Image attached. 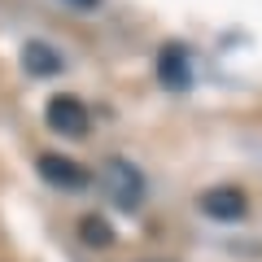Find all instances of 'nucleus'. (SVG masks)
Here are the masks:
<instances>
[{
    "mask_svg": "<svg viewBox=\"0 0 262 262\" xmlns=\"http://www.w3.org/2000/svg\"><path fill=\"white\" fill-rule=\"evenodd\" d=\"M101 184L110 188V196L118 201L122 210H136V206H140V196H144V179H140V170L131 166V162H122V158H110V162H105Z\"/></svg>",
    "mask_w": 262,
    "mask_h": 262,
    "instance_id": "f257e3e1",
    "label": "nucleus"
},
{
    "mask_svg": "<svg viewBox=\"0 0 262 262\" xmlns=\"http://www.w3.org/2000/svg\"><path fill=\"white\" fill-rule=\"evenodd\" d=\"M48 127L57 131V136H70V140H79V136H88V105L79 101V96H53L44 110Z\"/></svg>",
    "mask_w": 262,
    "mask_h": 262,
    "instance_id": "f03ea898",
    "label": "nucleus"
},
{
    "mask_svg": "<svg viewBox=\"0 0 262 262\" xmlns=\"http://www.w3.org/2000/svg\"><path fill=\"white\" fill-rule=\"evenodd\" d=\"M158 79L170 92H188V88H192V61H188L184 44H166L158 53Z\"/></svg>",
    "mask_w": 262,
    "mask_h": 262,
    "instance_id": "7ed1b4c3",
    "label": "nucleus"
},
{
    "mask_svg": "<svg viewBox=\"0 0 262 262\" xmlns=\"http://www.w3.org/2000/svg\"><path fill=\"white\" fill-rule=\"evenodd\" d=\"M39 175L53 188H83L88 184V170L79 166L75 158H61V153H44V158H39Z\"/></svg>",
    "mask_w": 262,
    "mask_h": 262,
    "instance_id": "20e7f679",
    "label": "nucleus"
},
{
    "mask_svg": "<svg viewBox=\"0 0 262 262\" xmlns=\"http://www.w3.org/2000/svg\"><path fill=\"white\" fill-rule=\"evenodd\" d=\"M201 210H206L210 219H219V223H236V219L245 214V192L241 188H210V192L201 196Z\"/></svg>",
    "mask_w": 262,
    "mask_h": 262,
    "instance_id": "39448f33",
    "label": "nucleus"
},
{
    "mask_svg": "<svg viewBox=\"0 0 262 262\" xmlns=\"http://www.w3.org/2000/svg\"><path fill=\"white\" fill-rule=\"evenodd\" d=\"M22 61H27L31 75H57V70H61V53L48 48V44H39V39H31V44L22 48Z\"/></svg>",
    "mask_w": 262,
    "mask_h": 262,
    "instance_id": "423d86ee",
    "label": "nucleus"
},
{
    "mask_svg": "<svg viewBox=\"0 0 262 262\" xmlns=\"http://www.w3.org/2000/svg\"><path fill=\"white\" fill-rule=\"evenodd\" d=\"M79 232H83V241L96 245V249H110L114 245V227L105 223V219H96V214H88L83 223H79Z\"/></svg>",
    "mask_w": 262,
    "mask_h": 262,
    "instance_id": "0eeeda50",
    "label": "nucleus"
},
{
    "mask_svg": "<svg viewBox=\"0 0 262 262\" xmlns=\"http://www.w3.org/2000/svg\"><path fill=\"white\" fill-rule=\"evenodd\" d=\"M70 5H79V9H92V5H101V0H70Z\"/></svg>",
    "mask_w": 262,
    "mask_h": 262,
    "instance_id": "6e6552de",
    "label": "nucleus"
}]
</instances>
